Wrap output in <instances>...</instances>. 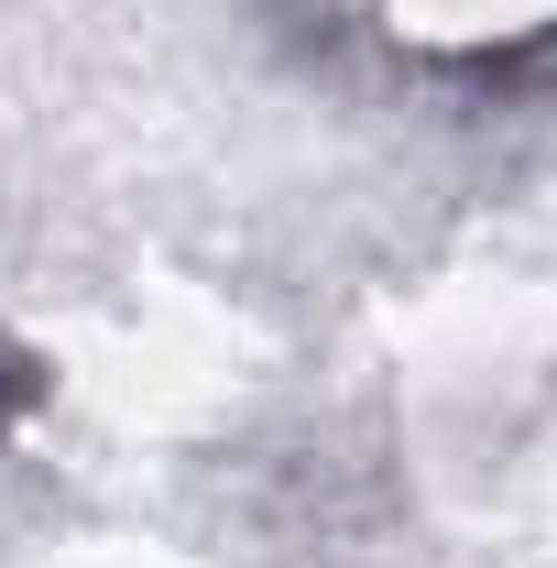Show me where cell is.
<instances>
[{
  "label": "cell",
  "mask_w": 557,
  "mask_h": 568,
  "mask_svg": "<svg viewBox=\"0 0 557 568\" xmlns=\"http://www.w3.org/2000/svg\"><path fill=\"white\" fill-rule=\"evenodd\" d=\"M33 405H44V361H33L22 339H11V328H0V437L33 416Z\"/></svg>",
  "instance_id": "cell-1"
}]
</instances>
